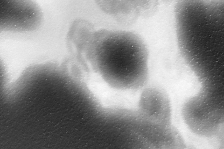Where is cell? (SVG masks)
<instances>
[{
  "label": "cell",
  "instance_id": "obj_3",
  "mask_svg": "<svg viewBox=\"0 0 224 149\" xmlns=\"http://www.w3.org/2000/svg\"><path fill=\"white\" fill-rule=\"evenodd\" d=\"M42 19V10L34 0H1V31H34L39 27Z\"/></svg>",
  "mask_w": 224,
  "mask_h": 149
},
{
  "label": "cell",
  "instance_id": "obj_2",
  "mask_svg": "<svg viewBox=\"0 0 224 149\" xmlns=\"http://www.w3.org/2000/svg\"><path fill=\"white\" fill-rule=\"evenodd\" d=\"M182 114L187 125L194 133L205 137L220 138L223 128L224 91L203 89L185 103Z\"/></svg>",
  "mask_w": 224,
  "mask_h": 149
},
{
  "label": "cell",
  "instance_id": "obj_4",
  "mask_svg": "<svg viewBox=\"0 0 224 149\" xmlns=\"http://www.w3.org/2000/svg\"><path fill=\"white\" fill-rule=\"evenodd\" d=\"M138 108L155 122L163 125L172 124L170 102L167 94L156 87L145 88L140 95Z\"/></svg>",
  "mask_w": 224,
  "mask_h": 149
},
{
  "label": "cell",
  "instance_id": "obj_1",
  "mask_svg": "<svg viewBox=\"0 0 224 149\" xmlns=\"http://www.w3.org/2000/svg\"><path fill=\"white\" fill-rule=\"evenodd\" d=\"M93 70L111 87L138 90L148 82L149 53L135 32L102 29L87 37L82 50Z\"/></svg>",
  "mask_w": 224,
  "mask_h": 149
}]
</instances>
